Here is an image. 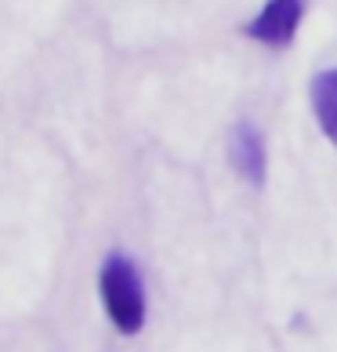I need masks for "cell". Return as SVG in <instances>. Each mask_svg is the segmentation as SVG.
I'll list each match as a JSON object with an SVG mask.
<instances>
[{
	"label": "cell",
	"instance_id": "6da1fadb",
	"mask_svg": "<svg viewBox=\"0 0 337 352\" xmlns=\"http://www.w3.org/2000/svg\"><path fill=\"white\" fill-rule=\"evenodd\" d=\"M98 294L106 305V316L120 334H138L146 323V287L131 258L109 254L98 272Z\"/></svg>",
	"mask_w": 337,
	"mask_h": 352
},
{
	"label": "cell",
	"instance_id": "7a4b0ae2",
	"mask_svg": "<svg viewBox=\"0 0 337 352\" xmlns=\"http://www.w3.org/2000/svg\"><path fill=\"white\" fill-rule=\"evenodd\" d=\"M305 19V0H265V8L243 25V33L257 44L287 47Z\"/></svg>",
	"mask_w": 337,
	"mask_h": 352
},
{
	"label": "cell",
	"instance_id": "3957f363",
	"mask_svg": "<svg viewBox=\"0 0 337 352\" xmlns=\"http://www.w3.org/2000/svg\"><path fill=\"white\" fill-rule=\"evenodd\" d=\"M229 160L236 167L240 178H247L251 186L265 182V167H268V153H265V138L251 120H240L229 135Z\"/></svg>",
	"mask_w": 337,
	"mask_h": 352
},
{
	"label": "cell",
	"instance_id": "277c9868",
	"mask_svg": "<svg viewBox=\"0 0 337 352\" xmlns=\"http://www.w3.org/2000/svg\"><path fill=\"white\" fill-rule=\"evenodd\" d=\"M312 109L319 131L337 146V69H323L312 80Z\"/></svg>",
	"mask_w": 337,
	"mask_h": 352
}]
</instances>
